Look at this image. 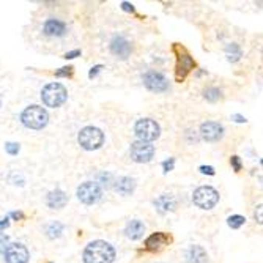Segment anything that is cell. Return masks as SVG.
<instances>
[{"label": "cell", "mask_w": 263, "mask_h": 263, "mask_svg": "<svg viewBox=\"0 0 263 263\" xmlns=\"http://www.w3.org/2000/svg\"><path fill=\"white\" fill-rule=\"evenodd\" d=\"M232 120H233V122H236V123H244V122H246V118H244L243 115L233 114V115H232Z\"/></svg>", "instance_id": "35"}, {"label": "cell", "mask_w": 263, "mask_h": 263, "mask_svg": "<svg viewBox=\"0 0 263 263\" xmlns=\"http://www.w3.org/2000/svg\"><path fill=\"white\" fill-rule=\"evenodd\" d=\"M21 122L30 130H43L49 122L47 110L40 106H30L21 114Z\"/></svg>", "instance_id": "2"}, {"label": "cell", "mask_w": 263, "mask_h": 263, "mask_svg": "<svg viewBox=\"0 0 263 263\" xmlns=\"http://www.w3.org/2000/svg\"><path fill=\"white\" fill-rule=\"evenodd\" d=\"M101 70H103V65H96L95 68H91V71L88 73V78H90V79H93V78H95V76H96Z\"/></svg>", "instance_id": "31"}, {"label": "cell", "mask_w": 263, "mask_h": 263, "mask_svg": "<svg viewBox=\"0 0 263 263\" xmlns=\"http://www.w3.org/2000/svg\"><path fill=\"white\" fill-rule=\"evenodd\" d=\"M200 135L207 142H218L224 135V126L218 122H207L200 126Z\"/></svg>", "instance_id": "11"}, {"label": "cell", "mask_w": 263, "mask_h": 263, "mask_svg": "<svg viewBox=\"0 0 263 263\" xmlns=\"http://www.w3.org/2000/svg\"><path fill=\"white\" fill-rule=\"evenodd\" d=\"M227 58H228V62H238L240 60V57H241V49L238 44H228L227 46Z\"/></svg>", "instance_id": "21"}, {"label": "cell", "mask_w": 263, "mask_h": 263, "mask_svg": "<svg viewBox=\"0 0 263 263\" xmlns=\"http://www.w3.org/2000/svg\"><path fill=\"white\" fill-rule=\"evenodd\" d=\"M115 249L103 240H96L87 244L84 251V263H112Z\"/></svg>", "instance_id": "1"}, {"label": "cell", "mask_w": 263, "mask_h": 263, "mask_svg": "<svg viewBox=\"0 0 263 263\" xmlns=\"http://www.w3.org/2000/svg\"><path fill=\"white\" fill-rule=\"evenodd\" d=\"M68 202V196L66 192H63L62 189H55V191H50L47 194V199H46V203L49 208H54V210H58V208H63Z\"/></svg>", "instance_id": "13"}, {"label": "cell", "mask_w": 263, "mask_h": 263, "mask_svg": "<svg viewBox=\"0 0 263 263\" xmlns=\"http://www.w3.org/2000/svg\"><path fill=\"white\" fill-rule=\"evenodd\" d=\"M41 98L47 107H60L68 98V91L62 84L52 82L41 90Z\"/></svg>", "instance_id": "3"}, {"label": "cell", "mask_w": 263, "mask_h": 263, "mask_svg": "<svg viewBox=\"0 0 263 263\" xmlns=\"http://www.w3.org/2000/svg\"><path fill=\"white\" fill-rule=\"evenodd\" d=\"M244 222H246V218L240 216V215H233V216H230L227 219L228 227H232V228H240Z\"/></svg>", "instance_id": "24"}, {"label": "cell", "mask_w": 263, "mask_h": 263, "mask_svg": "<svg viewBox=\"0 0 263 263\" xmlns=\"http://www.w3.org/2000/svg\"><path fill=\"white\" fill-rule=\"evenodd\" d=\"M71 74H73V66H65V68H60L58 71H55L57 78H70Z\"/></svg>", "instance_id": "26"}, {"label": "cell", "mask_w": 263, "mask_h": 263, "mask_svg": "<svg viewBox=\"0 0 263 263\" xmlns=\"http://www.w3.org/2000/svg\"><path fill=\"white\" fill-rule=\"evenodd\" d=\"M143 232H145V225H143L142 220H137V219L131 220L125 228V233L130 240H140Z\"/></svg>", "instance_id": "17"}, {"label": "cell", "mask_w": 263, "mask_h": 263, "mask_svg": "<svg viewBox=\"0 0 263 263\" xmlns=\"http://www.w3.org/2000/svg\"><path fill=\"white\" fill-rule=\"evenodd\" d=\"M122 8H123L125 11L134 13V5H132V3H130V2H123V3H122Z\"/></svg>", "instance_id": "34"}, {"label": "cell", "mask_w": 263, "mask_h": 263, "mask_svg": "<svg viewBox=\"0 0 263 263\" xmlns=\"http://www.w3.org/2000/svg\"><path fill=\"white\" fill-rule=\"evenodd\" d=\"M220 90L219 88H216V87H211V88H207L205 91H203V96H205V99H208V101H211V103H215V101H218L219 98H220Z\"/></svg>", "instance_id": "23"}, {"label": "cell", "mask_w": 263, "mask_h": 263, "mask_svg": "<svg viewBox=\"0 0 263 263\" xmlns=\"http://www.w3.org/2000/svg\"><path fill=\"white\" fill-rule=\"evenodd\" d=\"M8 225H10V219H8V218L0 219V230H3V228H6Z\"/></svg>", "instance_id": "36"}, {"label": "cell", "mask_w": 263, "mask_h": 263, "mask_svg": "<svg viewBox=\"0 0 263 263\" xmlns=\"http://www.w3.org/2000/svg\"><path fill=\"white\" fill-rule=\"evenodd\" d=\"M143 84H145V87L151 91H166L169 87V82L166 79V76L163 73H158V71H148L143 74Z\"/></svg>", "instance_id": "10"}, {"label": "cell", "mask_w": 263, "mask_h": 263, "mask_svg": "<svg viewBox=\"0 0 263 263\" xmlns=\"http://www.w3.org/2000/svg\"><path fill=\"white\" fill-rule=\"evenodd\" d=\"M79 55H81V50L76 49V50H71V52H66L65 58H76V57H79Z\"/></svg>", "instance_id": "32"}, {"label": "cell", "mask_w": 263, "mask_h": 263, "mask_svg": "<svg viewBox=\"0 0 263 263\" xmlns=\"http://www.w3.org/2000/svg\"><path fill=\"white\" fill-rule=\"evenodd\" d=\"M194 203L202 210H211L219 202V192L211 186H200L192 194Z\"/></svg>", "instance_id": "5"}, {"label": "cell", "mask_w": 263, "mask_h": 263, "mask_svg": "<svg viewBox=\"0 0 263 263\" xmlns=\"http://www.w3.org/2000/svg\"><path fill=\"white\" fill-rule=\"evenodd\" d=\"M110 50L112 54L118 55L120 58H126L131 54V44L128 40H125L123 37H115L110 41Z\"/></svg>", "instance_id": "12"}, {"label": "cell", "mask_w": 263, "mask_h": 263, "mask_svg": "<svg viewBox=\"0 0 263 263\" xmlns=\"http://www.w3.org/2000/svg\"><path fill=\"white\" fill-rule=\"evenodd\" d=\"M115 189L120 192L122 196H130V194L135 189L134 178H130V176L118 178V181H117V184H115Z\"/></svg>", "instance_id": "20"}, {"label": "cell", "mask_w": 263, "mask_h": 263, "mask_svg": "<svg viewBox=\"0 0 263 263\" xmlns=\"http://www.w3.org/2000/svg\"><path fill=\"white\" fill-rule=\"evenodd\" d=\"M169 241H171V238H169L166 233L158 232V233H153L151 236H148L145 244L148 249H159V248H163V246H166Z\"/></svg>", "instance_id": "19"}, {"label": "cell", "mask_w": 263, "mask_h": 263, "mask_svg": "<svg viewBox=\"0 0 263 263\" xmlns=\"http://www.w3.org/2000/svg\"><path fill=\"white\" fill-rule=\"evenodd\" d=\"M155 207L159 213H169V211H174L176 207V202L172 196H169V194H163V196H159L155 202Z\"/></svg>", "instance_id": "16"}, {"label": "cell", "mask_w": 263, "mask_h": 263, "mask_svg": "<svg viewBox=\"0 0 263 263\" xmlns=\"http://www.w3.org/2000/svg\"><path fill=\"white\" fill-rule=\"evenodd\" d=\"M8 246H10V238H8L6 235L0 233V254H5Z\"/></svg>", "instance_id": "27"}, {"label": "cell", "mask_w": 263, "mask_h": 263, "mask_svg": "<svg viewBox=\"0 0 263 263\" xmlns=\"http://www.w3.org/2000/svg\"><path fill=\"white\" fill-rule=\"evenodd\" d=\"M63 232V225L60 222H50L46 228V233L50 240H54V238H58V236L62 235Z\"/></svg>", "instance_id": "22"}, {"label": "cell", "mask_w": 263, "mask_h": 263, "mask_svg": "<svg viewBox=\"0 0 263 263\" xmlns=\"http://www.w3.org/2000/svg\"><path fill=\"white\" fill-rule=\"evenodd\" d=\"M199 171H200L202 174H205V175H215V169L211 167V166H200Z\"/></svg>", "instance_id": "30"}, {"label": "cell", "mask_w": 263, "mask_h": 263, "mask_svg": "<svg viewBox=\"0 0 263 263\" xmlns=\"http://www.w3.org/2000/svg\"><path fill=\"white\" fill-rule=\"evenodd\" d=\"M0 106H2V99H0Z\"/></svg>", "instance_id": "38"}, {"label": "cell", "mask_w": 263, "mask_h": 263, "mask_svg": "<svg viewBox=\"0 0 263 263\" xmlns=\"http://www.w3.org/2000/svg\"><path fill=\"white\" fill-rule=\"evenodd\" d=\"M262 208H263V207L259 205V207H257V211H256V219H257V222H259V224L263 222V216H262V211H263V210H262Z\"/></svg>", "instance_id": "33"}, {"label": "cell", "mask_w": 263, "mask_h": 263, "mask_svg": "<svg viewBox=\"0 0 263 263\" xmlns=\"http://www.w3.org/2000/svg\"><path fill=\"white\" fill-rule=\"evenodd\" d=\"M186 260L188 263H207L208 254L202 246H191L189 251L186 252Z\"/></svg>", "instance_id": "15"}, {"label": "cell", "mask_w": 263, "mask_h": 263, "mask_svg": "<svg viewBox=\"0 0 263 263\" xmlns=\"http://www.w3.org/2000/svg\"><path fill=\"white\" fill-rule=\"evenodd\" d=\"M194 66H196V63H194L191 55H188V54L180 55L178 57V63H176V78L183 79L191 70H194Z\"/></svg>", "instance_id": "14"}, {"label": "cell", "mask_w": 263, "mask_h": 263, "mask_svg": "<svg viewBox=\"0 0 263 263\" xmlns=\"http://www.w3.org/2000/svg\"><path fill=\"white\" fill-rule=\"evenodd\" d=\"M10 216L14 218V219H19V218H22V213H11Z\"/></svg>", "instance_id": "37"}, {"label": "cell", "mask_w": 263, "mask_h": 263, "mask_svg": "<svg viewBox=\"0 0 263 263\" xmlns=\"http://www.w3.org/2000/svg\"><path fill=\"white\" fill-rule=\"evenodd\" d=\"M174 164H175V159L174 158H169L167 161H164L163 163V169H164V172H171L172 169H174Z\"/></svg>", "instance_id": "29"}, {"label": "cell", "mask_w": 263, "mask_h": 263, "mask_svg": "<svg viewBox=\"0 0 263 263\" xmlns=\"http://www.w3.org/2000/svg\"><path fill=\"white\" fill-rule=\"evenodd\" d=\"M101 188L99 184L95 181H86L82 183L78 188V197L81 202H84L86 205H93L101 199Z\"/></svg>", "instance_id": "7"}, {"label": "cell", "mask_w": 263, "mask_h": 263, "mask_svg": "<svg viewBox=\"0 0 263 263\" xmlns=\"http://www.w3.org/2000/svg\"><path fill=\"white\" fill-rule=\"evenodd\" d=\"M30 259V254L24 244L13 243L5 251V262L6 263H27Z\"/></svg>", "instance_id": "9"}, {"label": "cell", "mask_w": 263, "mask_h": 263, "mask_svg": "<svg viewBox=\"0 0 263 263\" xmlns=\"http://www.w3.org/2000/svg\"><path fill=\"white\" fill-rule=\"evenodd\" d=\"M130 155H131V159L135 161V163H150L151 158L155 155V147L148 142L137 140L131 145Z\"/></svg>", "instance_id": "8"}, {"label": "cell", "mask_w": 263, "mask_h": 263, "mask_svg": "<svg viewBox=\"0 0 263 263\" xmlns=\"http://www.w3.org/2000/svg\"><path fill=\"white\" fill-rule=\"evenodd\" d=\"M46 35L50 37H62L65 30H66V25L62 21H57V19H47L44 22V27H43Z\"/></svg>", "instance_id": "18"}, {"label": "cell", "mask_w": 263, "mask_h": 263, "mask_svg": "<svg viewBox=\"0 0 263 263\" xmlns=\"http://www.w3.org/2000/svg\"><path fill=\"white\" fill-rule=\"evenodd\" d=\"M79 145L86 150H98L104 143V132L95 126H86L78 135Z\"/></svg>", "instance_id": "4"}, {"label": "cell", "mask_w": 263, "mask_h": 263, "mask_svg": "<svg viewBox=\"0 0 263 263\" xmlns=\"http://www.w3.org/2000/svg\"><path fill=\"white\" fill-rule=\"evenodd\" d=\"M5 150H6V153L8 155H18L19 153V150H21V147H19V143H14V142H8L6 145H5Z\"/></svg>", "instance_id": "25"}, {"label": "cell", "mask_w": 263, "mask_h": 263, "mask_svg": "<svg viewBox=\"0 0 263 263\" xmlns=\"http://www.w3.org/2000/svg\"><path fill=\"white\" fill-rule=\"evenodd\" d=\"M134 131H135V135L142 140V142H151V140H156L161 134V128L159 125L151 120V118H142L134 126Z\"/></svg>", "instance_id": "6"}, {"label": "cell", "mask_w": 263, "mask_h": 263, "mask_svg": "<svg viewBox=\"0 0 263 263\" xmlns=\"http://www.w3.org/2000/svg\"><path fill=\"white\" fill-rule=\"evenodd\" d=\"M230 164H232V167H233L235 172H240V171H241V159H240L238 156H232V158H230Z\"/></svg>", "instance_id": "28"}]
</instances>
